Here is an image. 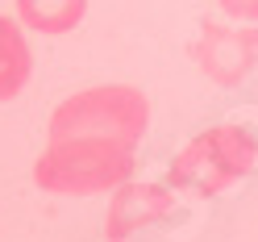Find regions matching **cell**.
I'll return each instance as SVG.
<instances>
[{
  "label": "cell",
  "mask_w": 258,
  "mask_h": 242,
  "mask_svg": "<svg viewBox=\"0 0 258 242\" xmlns=\"http://www.w3.org/2000/svg\"><path fill=\"white\" fill-rule=\"evenodd\" d=\"M13 5H17V21L46 38L71 34L88 13V0H13Z\"/></svg>",
  "instance_id": "cell-7"
},
{
  "label": "cell",
  "mask_w": 258,
  "mask_h": 242,
  "mask_svg": "<svg viewBox=\"0 0 258 242\" xmlns=\"http://www.w3.org/2000/svg\"><path fill=\"white\" fill-rule=\"evenodd\" d=\"M254 167H258V134L237 121H221L179 147V155L171 159L167 184L175 192L213 201L233 184H241Z\"/></svg>",
  "instance_id": "cell-2"
},
{
  "label": "cell",
  "mask_w": 258,
  "mask_h": 242,
  "mask_svg": "<svg viewBox=\"0 0 258 242\" xmlns=\"http://www.w3.org/2000/svg\"><path fill=\"white\" fill-rule=\"evenodd\" d=\"M138 147L112 138H58L34 159V184L50 197H100L134 180Z\"/></svg>",
  "instance_id": "cell-1"
},
{
  "label": "cell",
  "mask_w": 258,
  "mask_h": 242,
  "mask_svg": "<svg viewBox=\"0 0 258 242\" xmlns=\"http://www.w3.org/2000/svg\"><path fill=\"white\" fill-rule=\"evenodd\" d=\"M191 63L208 84L237 88L258 67V25L200 21V34L191 42Z\"/></svg>",
  "instance_id": "cell-4"
},
{
  "label": "cell",
  "mask_w": 258,
  "mask_h": 242,
  "mask_svg": "<svg viewBox=\"0 0 258 242\" xmlns=\"http://www.w3.org/2000/svg\"><path fill=\"white\" fill-rule=\"evenodd\" d=\"M217 9L233 21H258V0H217Z\"/></svg>",
  "instance_id": "cell-8"
},
{
  "label": "cell",
  "mask_w": 258,
  "mask_h": 242,
  "mask_svg": "<svg viewBox=\"0 0 258 242\" xmlns=\"http://www.w3.org/2000/svg\"><path fill=\"white\" fill-rule=\"evenodd\" d=\"M150 125V101L134 84H96L58 101L46 121V142L58 138H112L138 147Z\"/></svg>",
  "instance_id": "cell-3"
},
{
  "label": "cell",
  "mask_w": 258,
  "mask_h": 242,
  "mask_svg": "<svg viewBox=\"0 0 258 242\" xmlns=\"http://www.w3.org/2000/svg\"><path fill=\"white\" fill-rule=\"evenodd\" d=\"M34 79V51H29L25 25L0 13V105L17 101Z\"/></svg>",
  "instance_id": "cell-6"
},
{
  "label": "cell",
  "mask_w": 258,
  "mask_h": 242,
  "mask_svg": "<svg viewBox=\"0 0 258 242\" xmlns=\"http://www.w3.org/2000/svg\"><path fill=\"white\" fill-rule=\"evenodd\" d=\"M175 213V188L171 184H146V180H125L112 188L108 213H104V242H129L154 221H167Z\"/></svg>",
  "instance_id": "cell-5"
}]
</instances>
